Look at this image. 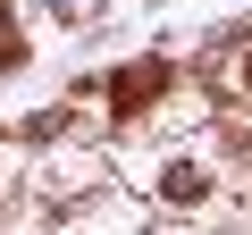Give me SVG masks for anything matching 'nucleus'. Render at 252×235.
Wrapping results in <instances>:
<instances>
[{"instance_id": "nucleus-1", "label": "nucleus", "mask_w": 252, "mask_h": 235, "mask_svg": "<svg viewBox=\"0 0 252 235\" xmlns=\"http://www.w3.org/2000/svg\"><path fill=\"white\" fill-rule=\"evenodd\" d=\"M160 84H168V67H160V59H143V67H126V76H118V101L135 109V101H152Z\"/></svg>"}, {"instance_id": "nucleus-2", "label": "nucleus", "mask_w": 252, "mask_h": 235, "mask_svg": "<svg viewBox=\"0 0 252 235\" xmlns=\"http://www.w3.org/2000/svg\"><path fill=\"white\" fill-rule=\"evenodd\" d=\"M202 185H210V176H202L193 160H177V168H160V193H168V202H202Z\"/></svg>"}, {"instance_id": "nucleus-3", "label": "nucleus", "mask_w": 252, "mask_h": 235, "mask_svg": "<svg viewBox=\"0 0 252 235\" xmlns=\"http://www.w3.org/2000/svg\"><path fill=\"white\" fill-rule=\"evenodd\" d=\"M51 9H59L67 26H84V17H101V0H51Z\"/></svg>"}, {"instance_id": "nucleus-4", "label": "nucleus", "mask_w": 252, "mask_h": 235, "mask_svg": "<svg viewBox=\"0 0 252 235\" xmlns=\"http://www.w3.org/2000/svg\"><path fill=\"white\" fill-rule=\"evenodd\" d=\"M0 59H9V26H0Z\"/></svg>"}]
</instances>
